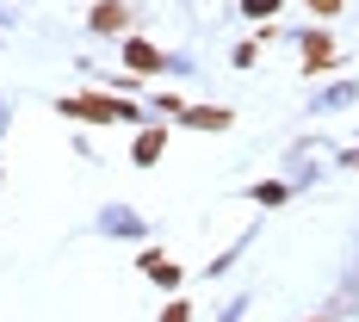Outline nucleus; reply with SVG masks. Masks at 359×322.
Here are the masks:
<instances>
[{"label": "nucleus", "mask_w": 359, "mask_h": 322, "mask_svg": "<svg viewBox=\"0 0 359 322\" xmlns=\"http://www.w3.org/2000/svg\"><path fill=\"white\" fill-rule=\"evenodd\" d=\"M62 118H81V124H118V118H137V106L124 93H87V100H56Z\"/></svg>", "instance_id": "obj_1"}, {"label": "nucleus", "mask_w": 359, "mask_h": 322, "mask_svg": "<svg viewBox=\"0 0 359 322\" xmlns=\"http://www.w3.org/2000/svg\"><path fill=\"white\" fill-rule=\"evenodd\" d=\"M124 69H130V74H161V69H168V56H161L155 43H143V37H130V43H124Z\"/></svg>", "instance_id": "obj_2"}, {"label": "nucleus", "mask_w": 359, "mask_h": 322, "mask_svg": "<svg viewBox=\"0 0 359 322\" xmlns=\"http://www.w3.org/2000/svg\"><path fill=\"white\" fill-rule=\"evenodd\" d=\"M304 69L310 74L334 69V43H328V32H304Z\"/></svg>", "instance_id": "obj_3"}, {"label": "nucleus", "mask_w": 359, "mask_h": 322, "mask_svg": "<svg viewBox=\"0 0 359 322\" xmlns=\"http://www.w3.org/2000/svg\"><path fill=\"white\" fill-rule=\"evenodd\" d=\"M87 25H93V32H124V25H130V6H124V0H100V6L87 13Z\"/></svg>", "instance_id": "obj_4"}, {"label": "nucleus", "mask_w": 359, "mask_h": 322, "mask_svg": "<svg viewBox=\"0 0 359 322\" xmlns=\"http://www.w3.org/2000/svg\"><path fill=\"white\" fill-rule=\"evenodd\" d=\"M180 118H186L192 130H229V124H236V112H223V106H186Z\"/></svg>", "instance_id": "obj_5"}, {"label": "nucleus", "mask_w": 359, "mask_h": 322, "mask_svg": "<svg viewBox=\"0 0 359 322\" xmlns=\"http://www.w3.org/2000/svg\"><path fill=\"white\" fill-rule=\"evenodd\" d=\"M137 267H143V273H149V279H155V286H180V267H174V260H168V254H161V248L137 254Z\"/></svg>", "instance_id": "obj_6"}, {"label": "nucleus", "mask_w": 359, "mask_h": 322, "mask_svg": "<svg viewBox=\"0 0 359 322\" xmlns=\"http://www.w3.org/2000/svg\"><path fill=\"white\" fill-rule=\"evenodd\" d=\"M161 149H168V130H143L130 155H137V168H155V161H161Z\"/></svg>", "instance_id": "obj_7"}, {"label": "nucleus", "mask_w": 359, "mask_h": 322, "mask_svg": "<svg viewBox=\"0 0 359 322\" xmlns=\"http://www.w3.org/2000/svg\"><path fill=\"white\" fill-rule=\"evenodd\" d=\"M248 199H254V205H285V186H279V180H266V186H254Z\"/></svg>", "instance_id": "obj_8"}, {"label": "nucleus", "mask_w": 359, "mask_h": 322, "mask_svg": "<svg viewBox=\"0 0 359 322\" xmlns=\"http://www.w3.org/2000/svg\"><path fill=\"white\" fill-rule=\"evenodd\" d=\"M242 13H248V19H273V13H279V0H242Z\"/></svg>", "instance_id": "obj_9"}, {"label": "nucleus", "mask_w": 359, "mask_h": 322, "mask_svg": "<svg viewBox=\"0 0 359 322\" xmlns=\"http://www.w3.org/2000/svg\"><path fill=\"white\" fill-rule=\"evenodd\" d=\"M304 6H310L316 19H334V13H341V0H304Z\"/></svg>", "instance_id": "obj_10"}, {"label": "nucleus", "mask_w": 359, "mask_h": 322, "mask_svg": "<svg viewBox=\"0 0 359 322\" xmlns=\"http://www.w3.org/2000/svg\"><path fill=\"white\" fill-rule=\"evenodd\" d=\"M186 316H192V304H180V297L168 304V310H161V322H186Z\"/></svg>", "instance_id": "obj_11"}, {"label": "nucleus", "mask_w": 359, "mask_h": 322, "mask_svg": "<svg viewBox=\"0 0 359 322\" xmlns=\"http://www.w3.org/2000/svg\"><path fill=\"white\" fill-rule=\"evenodd\" d=\"M347 168H359V149H353V155H347Z\"/></svg>", "instance_id": "obj_12"}]
</instances>
